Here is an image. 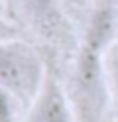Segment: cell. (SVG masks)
<instances>
[{
	"mask_svg": "<svg viewBox=\"0 0 118 122\" xmlns=\"http://www.w3.org/2000/svg\"><path fill=\"white\" fill-rule=\"evenodd\" d=\"M8 34H10V26L4 22L2 14H0V36H8Z\"/></svg>",
	"mask_w": 118,
	"mask_h": 122,
	"instance_id": "7",
	"label": "cell"
},
{
	"mask_svg": "<svg viewBox=\"0 0 118 122\" xmlns=\"http://www.w3.org/2000/svg\"><path fill=\"white\" fill-rule=\"evenodd\" d=\"M104 67V53L83 43L75 63V102L85 122H97L104 108V97L108 95Z\"/></svg>",
	"mask_w": 118,
	"mask_h": 122,
	"instance_id": "2",
	"label": "cell"
},
{
	"mask_svg": "<svg viewBox=\"0 0 118 122\" xmlns=\"http://www.w3.org/2000/svg\"><path fill=\"white\" fill-rule=\"evenodd\" d=\"M106 83H108V95L112 97L118 110V47L108 53L106 59Z\"/></svg>",
	"mask_w": 118,
	"mask_h": 122,
	"instance_id": "5",
	"label": "cell"
},
{
	"mask_svg": "<svg viewBox=\"0 0 118 122\" xmlns=\"http://www.w3.org/2000/svg\"><path fill=\"white\" fill-rule=\"evenodd\" d=\"M114 34H116L114 12H112L110 6H100V8H97V12L92 14L83 43L89 45L91 49L98 51V53H106L108 47L112 45Z\"/></svg>",
	"mask_w": 118,
	"mask_h": 122,
	"instance_id": "4",
	"label": "cell"
},
{
	"mask_svg": "<svg viewBox=\"0 0 118 122\" xmlns=\"http://www.w3.org/2000/svg\"><path fill=\"white\" fill-rule=\"evenodd\" d=\"M47 69L31 45L20 40H0V87L18 98L20 104H31L43 87Z\"/></svg>",
	"mask_w": 118,
	"mask_h": 122,
	"instance_id": "1",
	"label": "cell"
},
{
	"mask_svg": "<svg viewBox=\"0 0 118 122\" xmlns=\"http://www.w3.org/2000/svg\"><path fill=\"white\" fill-rule=\"evenodd\" d=\"M24 122H75V112L67 98V93L51 71H47L41 91L28 106Z\"/></svg>",
	"mask_w": 118,
	"mask_h": 122,
	"instance_id": "3",
	"label": "cell"
},
{
	"mask_svg": "<svg viewBox=\"0 0 118 122\" xmlns=\"http://www.w3.org/2000/svg\"><path fill=\"white\" fill-rule=\"evenodd\" d=\"M18 104H20L18 98L0 87V122H18L16 118Z\"/></svg>",
	"mask_w": 118,
	"mask_h": 122,
	"instance_id": "6",
	"label": "cell"
}]
</instances>
